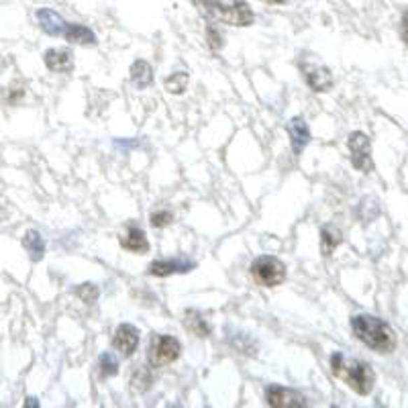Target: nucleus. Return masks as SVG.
Listing matches in <instances>:
<instances>
[{
  "label": "nucleus",
  "instance_id": "10",
  "mask_svg": "<svg viewBox=\"0 0 408 408\" xmlns=\"http://www.w3.org/2000/svg\"><path fill=\"white\" fill-rule=\"evenodd\" d=\"M196 264L190 260H184V258H178V260H157L149 265V274L155 276V278H168L174 274H188L192 272Z\"/></svg>",
  "mask_w": 408,
  "mask_h": 408
},
{
  "label": "nucleus",
  "instance_id": "26",
  "mask_svg": "<svg viewBox=\"0 0 408 408\" xmlns=\"http://www.w3.org/2000/svg\"><path fill=\"white\" fill-rule=\"evenodd\" d=\"M400 35H402V41L408 48V10L402 13V21H400Z\"/></svg>",
  "mask_w": 408,
  "mask_h": 408
},
{
  "label": "nucleus",
  "instance_id": "2",
  "mask_svg": "<svg viewBox=\"0 0 408 408\" xmlns=\"http://www.w3.org/2000/svg\"><path fill=\"white\" fill-rule=\"evenodd\" d=\"M331 372L333 376L343 380L353 392L360 396H367L374 384H376V374L370 363H363L360 360H349L343 353H333L331 356Z\"/></svg>",
  "mask_w": 408,
  "mask_h": 408
},
{
  "label": "nucleus",
  "instance_id": "4",
  "mask_svg": "<svg viewBox=\"0 0 408 408\" xmlns=\"http://www.w3.org/2000/svg\"><path fill=\"white\" fill-rule=\"evenodd\" d=\"M249 274L260 286L274 288L286 280V265L274 255H260L258 260H253V264L249 267Z\"/></svg>",
  "mask_w": 408,
  "mask_h": 408
},
{
  "label": "nucleus",
  "instance_id": "28",
  "mask_svg": "<svg viewBox=\"0 0 408 408\" xmlns=\"http://www.w3.org/2000/svg\"><path fill=\"white\" fill-rule=\"evenodd\" d=\"M265 4H284L286 0H264Z\"/></svg>",
  "mask_w": 408,
  "mask_h": 408
},
{
  "label": "nucleus",
  "instance_id": "1",
  "mask_svg": "<svg viewBox=\"0 0 408 408\" xmlns=\"http://www.w3.org/2000/svg\"><path fill=\"white\" fill-rule=\"evenodd\" d=\"M353 335L360 339L363 345L378 353H392L396 349V333L394 329L374 314H358L351 318Z\"/></svg>",
  "mask_w": 408,
  "mask_h": 408
},
{
  "label": "nucleus",
  "instance_id": "25",
  "mask_svg": "<svg viewBox=\"0 0 408 408\" xmlns=\"http://www.w3.org/2000/svg\"><path fill=\"white\" fill-rule=\"evenodd\" d=\"M206 41H209L211 49H215V51L223 48V35L218 33V29H216L215 24L206 27Z\"/></svg>",
  "mask_w": 408,
  "mask_h": 408
},
{
  "label": "nucleus",
  "instance_id": "5",
  "mask_svg": "<svg viewBox=\"0 0 408 408\" xmlns=\"http://www.w3.org/2000/svg\"><path fill=\"white\" fill-rule=\"evenodd\" d=\"M182 345L178 339L169 335H153L147 349V363L151 367H166L180 358Z\"/></svg>",
  "mask_w": 408,
  "mask_h": 408
},
{
  "label": "nucleus",
  "instance_id": "14",
  "mask_svg": "<svg viewBox=\"0 0 408 408\" xmlns=\"http://www.w3.org/2000/svg\"><path fill=\"white\" fill-rule=\"evenodd\" d=\"M120 245L131 253H147L149 251V241L145 237L143 231L135 225H131L127 229V233L120 235Z\"/></svg>",
  "mask_w": 408,
  "mask_h": 408
},
{
  "label": "nucleus",
  "instance_id": "9",
  "mask_svg": "<svg viewBox=\"0 0 408 408\" xmlns=\"http://www.w3.org/2000/svg\"><path fill=\"white\" fill-rule=\"evenodd\" d=\"M137 345H139V331L129 323L119 325L117 333L113 337V347L119 351L122 358H131L137 351Z\"/></svg>",
  "mask_w": 408,
  "mask_h": 408
},
{
  "label": "nucleus",
  "instance_id": "21",
  "mask_svg": "<svg viewBox=\"0 0 408 408\" xmlns=\"http://www.w3.org/2000/svg\"><path fill=\"white\" fill-rule=\"evenodd\" d=\"M188 82H190V76L186 72H176L166 78L164 86L169 94H184L186 88H188Z\"/></svg>",
  "mask_w": 408,
  "mask_h": 408
},
{
  "label": "nucleus",
  "instance_id": "15",
  "mask_svg": "<svg viewBox=\"0 0 408 408\" xmlns=\"http://www.w3.org/2000/svg\"><path fill=\"white\" fill-rule=\"evenodd\" d=\"M64 37H66L70 43H76V45H94V43H97V35H94L88 27L78 23L66 24Z\"/></svg>",
  "mask_w": 408,
  "mask_h": 408
},
{
  "label": "nucleus",
  "instance_id": "3",
  "mask_svg": "<svg viewBox=\"0 0 408 408\" xmlns=\"http://www.w3.org/2000/svg\"><path fill=\"white\" fill-rule=\"evenodd\" d=\"M194 4L206 17L231 27H249L255 21V15L245 0H194Z\"/></svg>",
  "mask_w": 408,
  "mask_h": 408
},
{
  "label": "nucleus",
  "instance_id": "13",
  "mask_svg": "<svg viewBox=\"0 0 408 408\" xmlns=\"http://www.w3.org/2000/svg\"><path fill=\"white\" fill-rule=\"evenodd\" d=\"M35 17H37V23L39 27L48 33V35H53V37H64V31H66V21L55 13V10H51V8H39L37 13H35Z\"/></svg>",
  "mask_w": 408,
  "mask_h": 408
},
{
  "label": "nucleus",
  "instance_id": "24",
  "mask_svg": "<svg viewBox=\"0 0 408 408\" xmlns=\"http://www.w3.org/2000/svg\"><path fill=\"white\" fill-rule=\"evenodd\" d=\"M149 223H151V227H155V229H166V227H169V225L174 223V215H171L169 211H157V213L151 215Z\"/></svg>",
  "mask_w": 408,
  "mask_h": 408
},
{
  "label": "nucleus",
  "instance_id": "19",
  "mask_svg": "<svg viewBox=\"0 0 408 408\" xmlns=\"http://www.w3.org/2000/svg\"><path fill=\"white\" fill-rule=\"evenodd\" d=\"M341 231L335 229V227H325L323 231H321V245H323V253L325 255H331L333 253V249L341 245Z\"/></svg>",
  "mask_w": 408,
  "mask_h": 408
},
{
  "label": "nucleus",
  "instance_id": "11",
  "mask_svg": "<svg viewBox=\"0 0 408 408\" xmlns=\"http://www.w3.org/2000/svg\"><path fill=\"white\" fill-rule=\"evenodd\" d=\"M286 131H288L290 143H292V149L296 155L302 153V149L309 145L311 141V129H309V122L302 119V117H294V119L288 120L286 125Z\"/></svg>",
  "mask_w": 408,
  "mask_h": 408
},
{
  "label": "nucleus",
  "instance_id": "16",
  "mask_svg": "<svg viewBox=\"0 0 408 408\" xmlns=\"http://www.w3.org/2000/svg\"><path fill=\"white\" fill-rule=\"evenodd\" d=\"M131 82L139 88V90H143L147 86H151V82H153V68L145 62V59H137V62H133V66H131Z\"/></svg>",
  "mask_w": 408,
  "mask_h": 408
},
{
  "label": "nucleus",
  "instance_id": "22",
  "mask_svg": "<svg viewBox=\"0 0 408 408\" xmlns=\"http://www.w3.org/2000/svg\"><path fill=\"white\" fill-rule=\"evenodd\" d=\"M131 384L133 388L137 390V392H147L151 384H153V374H151V370L149 367H137L135 372H133V378H131Z\"/></svg>",
  "mask_w": 408,
  "mask_h": 408
},
{
  "label": "nucleus",
  "instance_id": "8",
  "mask_svg": "<svg viewBox=\"0 0 408 408\" xmlns=\"http://www.w3.org/2000/svg\"><path fill=\"white\" fill-rule=\"evenodd\" d=\"M302 76L307 84L311 86L314 92H329L335 84L333 73L325 66H314V64H304L302 66Z\"/></svg>",
  "mask_w": 408,
  "mask_h": 408
},
{
  "label": "nucleus",
  "instance_id": "27",
  "mask_svg": "<svg viewBox=\"0 0 408 408\" xmlns=\"http://www.w3.org/2000/svg\"><path fill=\"white\" fill-rule=\"evenodd\" d=\"M24 407H39V402L35 400V398H27V402H24Z\"/></svg>",
  "mask_w": 408,
  "mask_h": 408
},
{
  "label": "nucleus",
  "instance_id": "6",
  "mask_svg": "<svg viewBox=\"0 0 408 408\" xmlns=\"http://www.w3.org/2000/svg\"><path fill=\"white\" fill-rule=\"evenodd\" d=\"M347 147L351 151V164L353 168L360 169L363 174L374 171V160H372V141L365 133L356 131L349 135L347 139Z\"/></svg>",
  "mask_w": 408,
  "mask_h": 408
},
{
  "label": "nucleus",
  "instance_id": "23",
  "mask_svg": "<svg viewBox=\"0 0 408 408\" xmlns=\"http://www.w3.org/2000/svg\"><path fill=\"white\" fill-rule=\"evenodd\" d=\"M76 292V296L82 300V302H86V304H92V302H97L98 298V288L94 284H82V286H78V288L73 290Z\"/></svg>",
  "mask_w": 408,
  "mask_h": 408
},
{
  "label": "nucleus",
  "instance_id": "17",
  "mask_svg": "<svg viewBox=\"0 0 408 408\" xmlns=\"http://www.w3.org/2000/svg\"><path fill=\"white\" fill-rule=\"evenodd\" d=\"M23 247L27 253L31 255L33 262H41L45 255V241L37 233V231H27L23 237Z\"/></svg>",
  "mask_w": 408,
  "mask_h": 408
},
{
  "label": "nucleus",
  "instance_id": "18",
  "mask_svg": "<svg viewBox=\"0 0 408 408\" xmlns=\"http://www.w3.org/2000/svg\"><path fill=\"white\" fill-rule=\"evenodd\" d=\"M184 323L186 327L192 331L194 335L209 337L211 335V325L206 323V318L198 311H186L184 312Z\"/></svg>",
  "mask_w": 408,
  "mask_h": 408
},
{
  "label": "nucleus",
  "instance_id": "20",
  "mask_svg": "<svg viewBox=\"0 0 408 408\" xmlns=\"http://www.w3.org/2000/svg\"><path fill=\"white\" fill-rule=\"evenodd\" d=\"M98 374H100L102 380L113 378V376L119 374V360L111 351H106V353L100 356V360H98Z\"/></svg>",
  "mask_w": 408,
  "mask_h": 408
},
{
  "label": "nucleus",
  "instance_id": "7",
  "mask_svg": "<svg viewBox=\"0 0 408 408\" xmlns=\"http://www.w3.org/2000/svg\"><path fill=\"white\" fill-rule=\"evenodd\" d=\"M265 402L274 408H302L307 407V398L284 386H267L265 388Z\"/></svg>",
  "mask_w": 408,
  "mask_h": 408
},
{
  "label": "nucleus",
  "instance_id": "12",
  "mask_svg": "<svg viewBox=\"0 0 408 408\" xmlns=\"http://www.w3.org/2000/svg\"><path fill=\"white\" fill-rule=\"evenodd\" d=\"M45 59V66H48L51 72H72L73 68V57L70 49H59L53 48L45 51L43 55Z\"/></svg>",
  "mask_w": 408,
  "mask_h": 408
}]
</instances>
